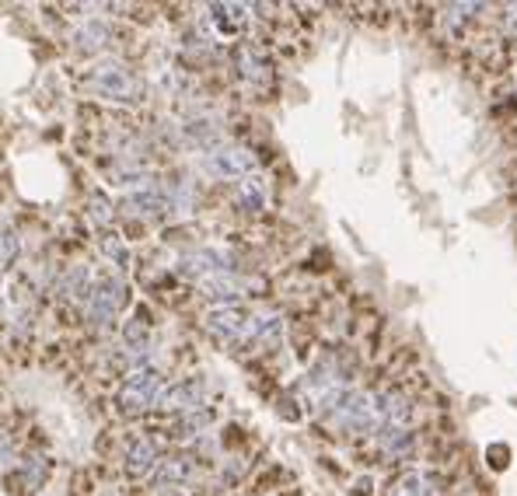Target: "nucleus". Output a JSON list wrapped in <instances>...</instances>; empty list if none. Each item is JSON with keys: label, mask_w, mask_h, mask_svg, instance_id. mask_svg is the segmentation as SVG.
I'll return each instance as SVG.
<instances>
[{"label": "nucleus", "mask_w": 517, "mask_h": 496, "mask_svg": "<svg viewBox=\"0 0 517 496\" xmlns=\"http://www.w3.org/2000/svg\"><path fill=\"white\" fill-rule=\"evenodd\" d=\"M329 423L346 430V434H364V430H378L381 427V406L375 392H346L339 398V406L329 413Z\"/></svg>", "instance_id": "1"}, {"label": "nucleus", "mask_w": 517, "mask_h": 496, "mask_svg": "<svg viewBox=\"0 0 517 496\" xmlns=\"http://www.w3.org/2000/svg\"><path fill=\"white\" fill-rule=\"evenodd\" d=\"M88 88L99 91L101 99L122 101V105H137V101H143V84L116 60L99 63V67L88 74Z\"/></svg>", "instance_id": "2"}, {"label": "nucleus", "mask_w": 517, "mask_h": 496, "mask_svg": "<svg viewBox=\"0 0 517 496\" xmlns=\"http://www.w3.org/2000/svg\"><path fill=\"white\" fill-rule=\"evenodd\" d=\"M158 396H161V377L154 367H133L130 377L120 385V409L126 417H140V413H147L151 406H158Z\"/></svg>", "instance_id": "3"}, {"label": "nucleus", "mask_w": 517, "mask_h": 496, "mask_svg": "<svg viewBox=\"0 0 517 496\" xmlns=\"http://www.w3.org/2000/svg\"><path fill=\"white\" fill-rule=\"evenodd\" d=\"M199 168L214 179H245V175H256L258 161L248 147H235V143H220L214 151H206L199 158Z\"/></svg>", "instance_id": "4"}, {"label": "nucleus", "mask_w": 517, "mask_h": 496, "mask_svg": "<svg viewBox=\"0 0 517 496\" xmlns=\"http://www.w3.org/2000/svg\"><path fill=\"white\" fill-rule=\"evenodd\" d=\"M122 304H126V287H122V280H105L99 283L91 294H88V315H91V325L95 329H109L116 315L122 311Z\"/></svg>", "instance_id": "5"}, {"label": "nucleus", "mask_w": 517, "mask_h": 496, "mask_svg": "<svg viewBox=\"0 0 517 496\" xmlns=\"http://www.w3.org/2000/svg\"><path fill=\"white\" fill-rule=\"evenodd\" d=\"M245 322H248V311L238 308V304H220V308H210L206 315H203V325H206V332L220 343H241V332H245Z\"/></svg>", "instance_id": "6"}, {"label": "nucleus", "mask_w": 517, "mask_h": 496, "mask_svg": "<svg viewBox=\"0 0 517 496\" xmlns=\"http://www.w3.org/2000/svg\"><path fill=\"white\" fill-rule=\"evenodd\" d=\"M158 406L164 413H193L203 406V381L199 377H182L175 385L161 388Z\"/></svg>", "instance_id": "7"}, {"label": "nucleus", "mask_w": 517, "mask_h": 496, "mask_svg": "<svg viewBox=\"0 0 517 496\" xmlns=\"http://www.w3.org/2000/svg\"><path fill=\"white\" fill-rule=\"evenodd\" d=\"M199 287H203L206 298H214V301H238L256 290L258 280L241 277V273H235V269H224V273H214V277L199 280Z\"/></svg>", "instance_id": "8"}, {"label": "nucleus", "mask_w": 517, "mask_h": 496, "mask_svg": "<svg viewBox=\"0 0 517 496\" xmlns=\"http://www.w3.org/2000/svg\"><path fill=\"white\" fill-rule=\"evenodd\" d=\"M280 336H283V318L277 311H256L245 322L238 346H273Z\"/></svg>", "instance_id": "9"}, {"label": "nucleus", "mask_w": 517, "mask_h": 496, "mask_svg": "<svg viewBox=\"0 0 517 496\" xmlns=\"http://www.w3.org/2000/svg\"><path fill=\"white\" fill-rule=\"evenodd\" d=\"M224 269H231L227 266V256L217 252V248H196V252H185L179 262V273L189 280H206L214 277V273H224Z\"/></svg>", "instance_id": "10"}, {"label": "nucleus", "mask_w": 517, "mask_h": 496, "mask_svg": "<svg viewBox=\"0 0 517 496\" xmlns=\"http://www.w3.org/2000/svg\"><path fill=\"white\" fill-rule=\"evenodd\" d=\"M196 476V461L189 455H168L158 458L154 465V479H158L161 490H179V486H189Z\"/></svg>", "instance_id": "11"}, {"label": "nucleus", "mask_w": 517, "mask_h": 496, "mask_svg": "<svg viewBox=\"0 0 517 496\" xmlns=\"http://www.w3.org/2000/svg\"><path fill=\"white\" fill-rule=\"evenodd\" d=\"M126 472L133 479H147L154 472V465H158V448H154V440L151 437H130V444H126Z\"/></svg>", "instance_id": "12"}, {"label": "nucleus", "mask_w": 517, "mask_h": 496, "mask_svg": "<svg viewBox=\"0 0 517 496\" xmlns=\"http://www.w3.org/2000/svg\"><path fill=\"white\" fill-rule=\"evenodd\" d=\"M70 42H74V49H78V53L95 57V53H101V49L112 42V32H109V25H105V21H84V25L74 28Z\"/></svg>", "instance_id": "13"}, {"label": "nucleus", "mask_w": 517, "mask_h": 496, "mask_svg": "<svg viewBox=\"0 0 517 496\" xmlns=\"http://www.w3.org/2000/svg\"><path fill=\"white\" fill-rule=\"evenodd\" d=\"M252 7L248 4H210V21L217 25L220 36H235L248 25Z\"/></svg>", "instance_id": "14"}, {"label": "nucleus", "mask_w": 517, "mask_h": 496, "mask_svg": "<svg viewBox=\"0 0 517 496\" xmlns=\"http://www.w3.org/2000/svg\"><path fill=\"white\" fill-rule=\"evenodd\" d=\"M235 67H238V74L248 84H262V80L269 78V60L258 53L256 46H241L238 53H235Z\"/></svg>", "instance_id": "15"}, {"label": "nucleus", "mask_w": 517, "mask_h": 496, "mask_svg": "<svg viewBox=\"0 0 517 496\" xmlns=\"http://www.w3.org/2000/svg\"><path fill=\"white\" fill-rule=\"evenodd\" d=\"M392 496H438V479L427 472H402L392 482Z\"/></svg>", "instance_id": "16"}, {"label": "nucleus", "mask_w": 517, "mask_h": 496, "mask_svg": "<svg viewBox=\"0 0 517 496\" xmlns=\"http://www.w3.org/2000/svg\"><path fill=\"white\" fill-rule=\"evenodd\" d=\"M266 199H269V189H266V182L258 179V175H245V179L238 182V206L241 210L258 214V210L266 206Z\"/></svg>", "instance_id": "17"}, {"label": "nucleus", "mask_w": 517, "mask_h": 496, "mask_svg": "<svg viewBox=\"0 0 517 496\" xmlns=\"http://www.w3.org/2000/svg\"><path fill=\"white\" fill-rule=\"evenodd\" d=\"M210 423H214V413H210L206 406H199V409H193V413H182V419L175 423V437H182V440L199 437Z\"/></svg>", "instance_id": "18"}, {"label": "nucleus", "mask_w": 517, "mask_h": 496, "mask_svg": "<svg viewBox=\"0 0 517 496\" xmlns=\"http://www.w3.org/2000/svg\"><path fill=\"white\" fill-rule=\"evenodd\" d=\"M21 252V238L18 231H11V227H4L0 231V277H7L11 273V266H15V259Z\"/></svg>", "instance_id": "19"}, {"label": "nucleus", "mask_w": 517, "mask_h": 496, "mask_svg": "<svg viewBox=\"0 0 517 496\" xmlns=\"http://www.w3.org/2000/svg\"><path fill=\"white\" fill-rule=\"evenodd\" d=\"M101 252H105V259L116 266V269H126L130 266V248L122 245V238H116V235H109V238H101Z\"/></svg>", "instance_id": "20"}, {"label": "nucleus", "mask_w": 517, "mask_h": 496, "mask_svg": "<svg viewBox=\"0 0 517 496\" xmlns=\"http://www.w3.org/2000/svg\"><path fill=\"white\" fill-rule=\"evenodd\" d=\"M15 465V448H11V437L0 430V472H7Z\"/></svg>", "instance_id": "21"}, {"label": "nucleus", "mask_w": 517, "mask_h": 496, "mask_svg": "<svg viewBox=\"0 0 517 496\" xmlns=\"http://www.w3.org/2000/svg\"><path fill=\"white\" fill-rule=\"evenodd\" d=\"M91 220H95V224H109V220H112L109 203H105L101 196H91Z\"/></svg>", "instance_id": "22"}, {"label": "nucleus", "mask_w": 517, "mask_h": 496, "mask_svg": "<svg viewBox=\"0 0 517 496\" xmlns=\"http://www.w3.org/2000/svg\"><path fill=\"white\" fill-rule=\"evenodd\" d=\"M507 28H511V32L517 36V4L511 7V11H507Z\"/></svg>", "instance_id": "23"}]
</instances>
